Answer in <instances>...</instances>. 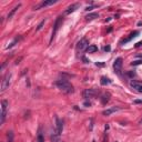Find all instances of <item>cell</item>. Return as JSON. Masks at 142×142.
<instances>
[{"label":"cell","instance_id":"8","mask_svg":"<svg viewBox=\"0 0 142 142\" xmlns=\"http://www.w3.org/2000/svg\"><path fill=\"white\" fill-rule=\"evenodd\" d=\"M57 2V0H48V1H43L41 2L39 6L35 7V10H39L40 8H43V7H48V6H51V5H55Z\"/></svg>","mask_w":142,"mask_h":142},{"label":"cell","instance_id":"4","mask_svg":"<svg viewBox=\"0 0 142 142\" xmlns=\"http://www.w3.org/2000/svg\"><path fill=\"white\" fill-rule=\"evenodd\" d=\"M10 79H11V73H7L2 79V83H1V92L6 91L10 86Z\"/></svg>","mask_w":142,"mask_h":142},{"label":"cell","instance_id":"24","mask_svg":"<svg viewBox=\"0 0 142 142\" xmlns=\"http://www.w3.org/2000/svg\"><path fill=\"white\" fill-rule=\"evenodd\" d=\"M131 64H132V66H138V64H142V60H141V59H140V60H134Z\"/></svg>","mask_w":142,"mask_h":142},{"label":"cell","instance_id":"5","mask_svg":"<svg viewBox=\"0 0 142 142\" xmlns=\"http://www.w3.org/2000/svg\"><path fill=\"white\" fill-rule=\"evenodd\" d=\"M121 68H122V58H117L113 62V69L117 74H121Z\"/></svg>","mask_w":142,"mask_h":142},{"label":"cell","instance_id":"27","mask_svg":"<svg viewBox=\"0 0 142 142\" xmlns=\"http://www.w3.org/2000/svg\"><path fill=\"white\" fill-rule=\"evenodd\" d=\"M92 9H93V6H90V7H87L86 10H87V11H90V10H92Z\"/></svg>","mask_w":142,"mask_h":142},{"label":"cell","instance_id":"10","mask_svg":"<svg viewBox=\"0 0 142 142\" xmlns=\"http://www.w3.org/2000/svg\"><path fill=\"white\" fill-rule=\"evenodd\" d=\"M96 93H97L96 90H93V89H87V90H84L83 97L86 99H90V98H92V97L96 96Z\"/></svg>","mask_w":142,"mask_h":142},{"label":"cell","instance_id":"29","mask_svg":"<svg viewBox=\"0 0 142 142\" xmlns=\"http://www.w3.org/2000/svg\"><path fill=\"white\" fill-rule=\"evenodd\" d=\"M136 58H139V59H141L142 60V55H136Z\"/></svg>","mask_w":142,"mask_h":142},{"label":"cell","instance_id":"11","mask_svg":"<svg viewBox=\"0 0 142 142\" xmlns=\"http://www.w3.org/2000/svg\"><path fill=\"white\" fill-rule=\"evenodd\" d=\"M138 35H139V31H133V32H131L127 39H124V40H122V41H121V44H124V43H127V42H129V41L132 40L133 38H136Z\"/></svg>","mask_w":142,"mask_h":142},{"label":"cell","instance_id":"7","mask_svg":"<svg viewBox=\"0 0 142 142\" xmlns=\"http://www.w3.org/2000/svg\"><path fill=\"white\" fill-rule=\"evenodd\" d=\"M63 130V124H62V121H61L59 118H56V132L58 136H60L61 132Z\"/></svg>","mask_w":142,"mask_h":142},{"label":"cell","instance_id":"14","mask_svg":"<svg viewBox=\"0 0 142 142\" xmlns=\"http://www.w3.org/2000/svg\"><path fill=\"white\" fill-rule=\"evenodd\" d=\"M37 142H44V138H43V133H42V128H39L38 130V136H37Z\"/></svg>","mask_w":142,"mask_h":142},{"label":"cell","instance_id":"9","mask_svg":"<svg viewBox=\"0 0 142 142\" xmlns=\"http://www.w3.org/2000/svg\"><path fill=\"white\" fill-rule=\"evenodd\" d=\"M79 7H80V3H73V5H71V6H69L67 8V10L64 11V15H70V13H72V12H74Z\"/></svg>","mask_w":142,"mask_h":142},{"label":"cell","instance_id":"20","mask_svg":"<svg viewBox=\"0 0 142 142\" xmlns=\"http://www.w3.org/2000/svg\"><path fill=\"white\" fill-rule=\"evenodd\" d=\"M108 101H109V94H105V96H102V98H101V102H102V103L105 105Z\"/></svg>","mask_w":142,"mask_h":142},{"label":"cell","instance_id":"15","mask_svg":"<svg viewBox=\"0 0 142 142\" xmlns=\"http://www.w3.org/2000/svg\"><path fill=\"white\" fill-rule=\"evenodd\" d=\"M20 7H21V5H20V3H19V5H17V6H16L15 8L12 9L11 11H10V12L8 13V17H7V18H8V19H11V18H12V16L15 15V13H16V11H17V10H18L19 8H20Z\"/></svg>","mask_w":142,"mask_h":142},{"label":"cell","instance_id":"6","mask_svg":"<svg viewBox=\"0 0 142 142\" xmlns=\"http://www.w3.org/2000/svg\"><path fill=\"white\" fill-rule=\"evenodd\" d=\"M62 21H63V18L61 17H58L57 18V20H56V22H55V26H53V30H52V37H51V40L50 41H52L53 40V37L56 36V33H57V31L59 30V28H60V26H61V23H62Z\"/></svg>","mask_w":142,"mask_h":142},{"label":"cell","instance_id":"31","mask_svg":"<svg viewBox=\"0 0 142 142\" xmlns=\"http://www.w3.org/2000/svg\"><path fill=\"white\" fill-rule=\"evenodd\" d=\"M141 123H142V119H141Z\"/></svg>","mask_w":142,"mask_h":142},{"label":"cell","instance_id":"2","mask_svg":"<svg viewBox=\"0 0 142 142\" xmlns=\"http://www.w3.org/2000/svg\"><path fill=\"white\" fill-rule=\"evenodd\" d=\"M9 103L7 100H2L1 101V119H0V124H3V122L6 120L7 116V108H8Z\"/></svg>","mask_w":142,"mask_h":142},{"label":"cell","instance_id":"3","mask_svg":"<svg viewBox=\"0 0 142 142\" xmlns=\"http://www.w3.org/2000/svg\"><path fill=\"white\" fill-rule=\"evenodd\" d=\"M88 47H89V40H88L87 38H83V39H81V40L78 42V44H77V51H83V50L88 49Z\"/></svg>","mask_w":142,"mask_h":142},{"label":"cell","instance_id":"21","mask_svg":"<svg viewBox=\"0 0 142 142\" xmlns=\"http://www.w3.org/2000/svg\"><path fill=\"white\" fill-rule=\"evenodd\" d=\"M51 142H59V136L57 133H53L51 136Z\"/></svg>","mask_w":142,"mask_h":142},{"label":"cell","instance_id":"1","mask_svg":"<svg viewBox=\"0 0 142 142\" xmlns=\"http://www.w3.org/2000/svg\"><path fill=\"white\" fill-rule=\"evenodd\" d=\"M56 86H57L61 91H63L64 93H68V94H69V93L73 92L72 84L70 83L67 79H60L58 81H56Z\"/></svg>","mask_w":142,"mask_h":142},{"label":"cell","instance_id":"18","mask_svg":"<svg viewBox=\"0 0 142 142\" xmlns=\"http://www.w3.org/2000/svg\"><path fill=\"white\" fill-rule=\"evenodd\" d=\"M99 15L98 13H89L88 16H86V20L87 21H90V20H93V19H96V18H98Z\"/></svg>","mask_w":142,"mask_h":142},{"label":"cell","instance_id":"30","mask_svg":"<svg viewBox=\"0 0 142 142\" xmlns=\"http://www.w3.org/2000/svg\"><path fill=\"white\" fill-rule=\"evenodd\" d=\"M141 44H142V41H141V42H138V43L136 44V47H140V46H141Z\"/></svg>","mask_w":142,"mask_h":142},{"label":"cell","instance_id":"17","mask_svg":"<svg viewBox=\"0 0 142 142\" xmlns=\"http://www.w3.org/2000/svg\"><path fill=\"white\" fill-rule=\"evenodd\" d=\"M96 51H98V47L94 46V44H92V46H89L87 49V52L88 53H93L96 52Z\"/></svg>","mask_w":142,"mask_h":142},{"label":"cell","instance_id":"19","mask_svg":"<svg viewBox=\"0 0 142 142\" xmlns=\"http://www.w3.org/2000/svg\"><path fill=\"white\" fill-rule=\"evenodd\" d=\"M19 40H21V37H19V38L17 37V38H16L15 40L12 41L11 43H10L8 47H7V49H10V48H12V47H13V46H16V43H17V42H19Z\"/></svg>","mask_w":142,"mask_h":142},{"label":"cell","instance_id":"26","mask_svg":"<svg viewBox=\"0 0 142 142\" xmlns=\"http://www.w3.org/2000/svg\"><path fill=\"white\" fill-rule=\"evenodd\" d=\"M90 105H91L90 101H89V102H88V101H86V102H84V107H90Z\"/></svg>","mask_w":142,"mask_h":142},{"label":"cell","instance_id":"23","mask_svg":"<svg viewBox=\"0 0 142 142\" xmlns=\"http://www.w3.org/2000/svg\"><path fill=\"white\" fill-rule=\"evenodd\" d=\"M44 22H46V19H43V20H42L40 23H39V26L37 27V29H36V30H37V31H39V30H40L41 28H42V26H43V25H44Z\"/></svg>","mask_w":142,"mask_h":142},{"label":"cell","instance_id":"28","mask_svg":"<svg viewBox=\"0 0 142 142\" xmlns=\"http://www.w3.org/2000/svg\"><path fill=\"white\" fill-rule=\"evenodd\" d=\"M128 74L130 75V77H134V75H136V73H134V72H128Z\"/></svg>","mask_w":142,"mask_h":142},{"label":"cell","instance_id":"25","mask_svg":"<svg viewBox=\"0 0 142 142\" xmlns=\"http://www.w3.org/2000/svg\"><path fill=\"white\" fill-rule=\"evenodd\" d=\"M103 50H105V52H107V51H110V47H109V46H107V47H105V48H103Z\"/></svg>","mask_w":142,"mask_h":142},{"label":"cell","instance_id":"13","mask_svg":"<svg viewBox=\"0 0 142 142\" xmlns=\"http://www.w3.org/2000/svg\"><path fill=\"white\" fill-rule=\"evenodd\" d=\"M120 110V108H110V109H107V110H105L103 111V114H105V116H110V114H112L113 112H116V111H119Z\"/></svg>","mask_w":142,"mask_h":142},{"label":"cell","instance_id":"16","mask_svg":"<svg viewBox=\"0 0 142 142\" xmlns=\"http://www.w3.org/2000/svg\"><path fill=\"white\" fill-rule=\"evenodd\" d=\"M100 83H101L102 86H107V84L111 83V80L109 78H107V77H102L101 80H100Z\"/></svg>","mask_w":142,"mask_h":142},{"label":"cell","instance_id":"12","mask_svg":"<svg viewBox=\"0 0 142 142\" xmlns=\"http://www.w3.org/2000/svg\"><path fill=\"white\" fill-rule=\"evenodd\" d=\"M130 86L132 89L136 90V91H139L140 89H141L142 87V82H139V81H136V80H133V81H131L130 82Z\"/></svg>","mask_w":142,"mask_h":142},{"label":"cell","instance_id":"22","mask_svg":"<svg viewBox=\"0 0 142 142\" xmlns=\"http://www.w3.org/2000/svg\"><path fill=\"white\" fill-rule=\"evenodd\" d=\"M8 139H9V141L8 142H13V132L12 131H10V132H8Z\"/></svg>","mask_w":142,"mask_h":142}]
</instances>
